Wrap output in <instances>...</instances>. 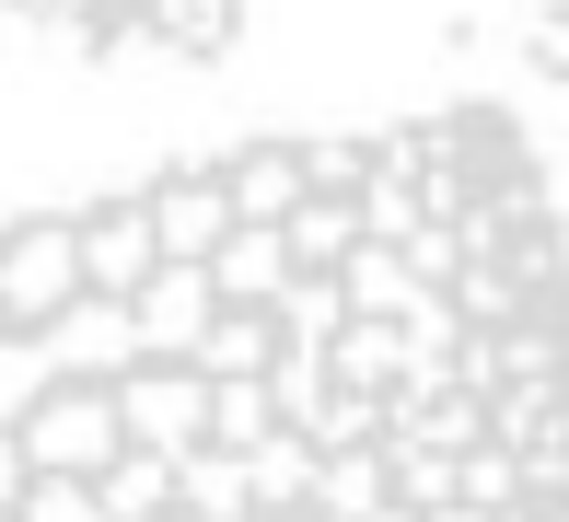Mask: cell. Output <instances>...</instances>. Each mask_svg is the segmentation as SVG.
I'll use <instances>...</instances> for the list:
<instances>
[{
  "mask_svg": "<svg viewBox=\"0 0 569 522\" xmlns=\"http://www.w3.org/2000/svg\"><path fill=\"white\" fill-rule=\"evenodd\" d=\"M12 441H23V476H93L117 453V395L106 383H47L12 418Z\"/></svg>",
  "mask_w": 569,
  "mask_h": 522,
  "instance_id": "6da1fadb",
  "label": "cell"
},
{
  "mask_svg": "<svg viewBox=\"0 0 569 522\" xmlns=\"http://www.w3.org/2000/svg\"><path fill=\"white\" fill-rule=\"evenodd\" d=\"M106 395H117V441H140V453H187L210 430V383L187 360H128Z\"/></svg>",
  "mask_w": 569,
  "mask_h": 522,
  "instance_id": "7a4b0ae2",
  "label": "cell"
},
{
  "mask_svg": "<svg viewBox=\"0 0 569 522\" xmlns=\"http://www.w3.org/2000/svg\"><path fill=\"white\" fill-rule=\"evenodd\" d=\"M70 291H82L70 221H12V232H0V325H23V337H36Z\"/></svg>",
  "mask_w": 569,
  "mask_h": 522,
  "instance_id": "3957f363",
  "label": "cell"
},
{
  "mask_svg": "<svg viewBox=\"0 0 569 522\" xmlns=\"http://www.w3.org/2000/svg\"><path fill=\"white\" fill-rule=\"evenodd\" d=\"M36 349H47V372H59V383H117L128 360H140V337H128V302L70 291V302L36 325Z\"/></svg>",
  "mask_w": 569,
  "mask_h": 522,
  "instance_id": "277c9868",
  "label": "cell"
},
{
  "mask_svg": "<svg viewBox=\"0 0 569 522\" xmlns=\"http://www.w3.org/2000/svg\"><path fill=\"white\" fill-rule=\"evenodd\" d=\"M140 221H151V255H174V268H210V244L232 232V198L210 163L163 174V187H140Z\"/></svg>",
  "mask_w": 569,
  "mask_h": 522,
  "instance_id": "5b68a950",
  "label": "cell"
},
{
  "mask_svg": "<svg viewBox=\"0 0 569 522\" xmlns=\"http://www.w3.org/2000/svg\"><path fill=\"white\" fill-rule=\"evenodd\" d=\"M70 255H82V291H106V302H128L163 255H151V221H140V198H106V209H82L70 221Z\"/></svg>",
  "mask_w": 569,
  "mask_h": 522,
  "instance_id": "8992f818",
  "label": "cell"
},
{
  "mask_svg": "<svg viewBox=\"0 0 569 522\" xmlns=\"http://www.w3.org/2000/svg\"><path fill=\"white\" fill-rule=\"evenodd\" d=\"M198 325H210V268H151L140 291H128V337H140V360H187Z\"/></svg>",
  "mask_w": 569,
  "mask_h": 522,
  "instance_id": "52a82bcc",
  "label": "cell"
},
{
  "mask_svg": "<svg viewBox=\"0 0 569 522\" xmlns=\"http://www.w3.org/2000/svg\"><path fill=\"white\" fill-rule=\"evenodd\" d=\"M279 279H291L279 221H232L221 244H210V302H279Z\"/></svg>",
  "mask_w": 569,
  "mask_h": 522,
  "instance_id": "ba28073f",
  "label": "cell"
},
{
  "mask_svg": "<svg viewBox=\"0 0 569 522\" xmlns=\"http://www.w3.org/2000/svg\"><path fill=\"white\" fill-rule=\"evenodd\" d=\"M268 349H279L268 302H210V325H198L187 372H198V383H232V372H268Z\"/></svg>",
  "mask_w": 569,
  "mask_h": 522,
  "instance_id": "9c48e42d",
  "label": "cell"
},
{
  "mask_svg": "<svg viewBox=\"0 0 569 522\" xmlns=\"http://www.w3.org/2000/svg\"><path fill=\"white\" fill-rule=\"evenodd\" d=\"M221 198H232V221H279V209L302 198V140H256V151H232V163H221Z\"/></svg>",
  "mask_w": 569,
  "mask_h": 522,
  "instance_id": "30bf717a",
  "label": "cell"
},
{
  "mask_svg": "<svg viewBox=\"0 0 569 522\" xmlns=\"http://www.w3.org/2000/svg\"><path fill=\"white\" fill-rule=\"evenodd\" d=\"M93 500H106V522H163V511H174V453L117 441V453L93 464Z\"/></svg>",
  "mask_w": 569,
  "mask_h": 522,
  "instance_id": "8fae6325",
  "label": "cell"
},
{
  "mask_svg": "<svg viewBox=\"0 0 569 522\" xmlns=\"http://www.w3.org/2000/svg\"><path fill=\"white\" fill-rule=\"evenodd\" d=\"M244 500L268 511V522H302V500H315V441H302V430H268L244 453Z\"/></svg>",
  "mask_w": 569,
  "mask_h": 522,
  "instance_id": "7c38bea8",
  "label": "cell"
},
{
  "mask_svg": "<svg viewBox=\"0 0 569 522\" xmlns=\"http://www.w3.org/2000/svg\"><path fill=\"white\" fill-rule=\"evenodd\" d=\"M315 522H372L383 511V441H349V453H315Z\"/></svg>",
  "mask_w": 569,
  "mask_h": 522,
  "instance_id": "4fadbf2b",
  "label": "cell"
},
{
  "mask_svg": "<svg viewBox=\"0 0 569 522\" xmlns=\"http://www.w3.org/2000/svg\"><path fill=\"white\" fill-rule=\"evenodd\" d=\"M174 511H187V522H244V511H256V500H244V453L187 441V453H174Z\"/></svg>",
  "mask_w": 569,
  "mask_h": 522,
  "instance_id": "5bb4252c",
  "label": "cell"
},
{
  "mask_svg": "<svg viewBox=\"0 0 569 522\" xmlns=\"http://www.w3.org/2000/svg\"><path fill=\"white\" fill-rule=\"evenodd\" d=\"M279 244H291V268H338V255L360 244V209L326 198V187H302L291 209H279Z\"/></svg>",
  "mask_w": 569,
  "mask_h": 522,
  "instance_id": "9a60e30c",
  "label": "cell"
},
{
  "mask_svg": "<svg viewBox=\"0 0 569 522\" xmlns=\"http://www.w3.org/2000/svg\"><path fill=\"white\" fill-rule=\"evenodd\" d=\"M128 23H151L174 59H221V47H232V23H244V0H140Z\"/></svg>",
  "mask_w": 569,
  "mask_h": 522,
  "instance_id": "2e32d148",
  "label": "cell"
},
{
  "mask_svg": "<svg viewBox=\"0 0 569 522\" xmlns=\"http://www.w3.org/2000/svg\"><path fill=\"white\" fill-rule=\"evenodd\" d=\"M326 383H360V395H383V383H396V325H383V313H349V325L326 337Z\"/></svg>",
  "mask_w": 569,
  "mask_h": 522,
  "instance_id": "e0dca14e",
  "label": "cell"
},
{
  "mask_svg": "<svg viewBox=\"0 0 569 522\" xmlns=\"http://www.w3.org/2000/svg\"><path fill=\"white\" fill-rule=\"evenodd\" d=\"M268 430H279V406H268V383H256V372L210 383V430H198V441H210V453H256V441H268Z\"/></svg>",
  "mask_w": 569,
  "mask_h": 522,
  "instance_id": "ac0fdd59",
  "label": "cell"
},
{
  "mask_svg": "<svg viewBox=\"0 0 569 522\" xmlns=\"http://www.w3.org/2000/svg\"><path fill=\"white\" fill-rule=\"evenodd\" d=\"M291 430L315 441V453H349V441H383V395H360V383H326V395L302 406Z\"/></svg>",
  "mask_w": 569,
  "mask_h": 522,
  "instance_id": "d6986e66",
  "label": "cell"
},
{
  "mask_svg": "<svg viewBox=\"0 0 569 522\" xmlns=\"http://www.w3.org/2000/svg\"><path fill=\"white\" fill-rule=\"evenodd\" d=\"M0 522H106V500H93V476H23Z\"/></svg>",
  "mask_w": 569,
  "mask_h": 522,
  "instance_id": "ffe728a7",
  "label": "cell"
},
{
  "mask_svg": "<svg viewBox=\"0 0 569 522\" xmlns=\"http://www.w3.org/2000/svg\"><path fill=\"white\" fill-rule=\"evenodd\" d=\"M47 383H59V372H47V349H36L23 325H0V430H12V418L47 395Z\"/></svg>",
  "mask_w": 569,
  "mask_h": 522,
  "instance_id": "44dd1931",
  "label": "cell"
},
{
  "mask_svg": "<svg viewBox=\"0 0 569 522\" xmlns=\"http://www.w3.org/2000/svg\"><path fill=\"white\" fill-rule=\"evenodd\" d=\"M12 12H23V36H59V47L106 36V0H12Z\"/></svg>",
  "mask_w": 569,
  "mask_h": 522,
  "instance_id": "7402d4cb",
  "label": "cell"
},
{
  "mask_svg": "<svg viewBox=\"0 0 569 522\" xmlns=\"http://www.w3.org/2000/svg\"><path fill=\"white\" fill-rule=\"evenodd\" d=\"M302 187L349 198V187H360V140H302Z\"/></svg>",
  "mask_w": 569,
  "mask_h": 522,
  "instance_id": "603a6c76",
  "label": "cell"
},
{
  "mask_svg": "<svg viewBox=\"0 0 569 522\" xmlns=\"http://www.w3.org/2000/svg\"><path fill=\"white\" fill-rule=\"evenodd\" d=\"M12 488H23V441L0 430V511H12Z\"/></svg>",
  "mask_w": 569,
  "mask_h": 522,
  "instance_id": "cb8c5ba5",
  "label": "cell"
},
{
  "mask_svg": "<svg viewBox=\"0 0 569 522\" xmlns=\"http://www.w3.org/2000/svg\"><path fill=\"white\" fill-rule=\"evenodd\" d=\"M128 12H140V0H106V23H128Z\"/></svg>",
  "mask_w": 569,
  "mask_h": 522,
  "instance_id": "d4e9b609",
  "label": "cell"
},
{
  "mask_svg": "<svg viewBox=\"0 0 569 522\" xmlns=\"http://www.w3.org/2000/svg\"><path fill=\"white\" fill-rule=\"evenodd\" d=\"M244 522H268V511H244Z\"/></svg>",
  "mask_w": 569,
  "mask_h": 522,
  "instance_id": "484cf974",
  "label": "cell"
},
{
  "mask_svg": "<svg viewBox=\"0 0 569 522\" xmlns=\"http://www.w3.org/2000/svg\"><path fill=\"white\" fill-rule=\"evenodd\" d=\"M163 522H187V511H163Z\"/></svg>",
  "mask_w": 569,
  "mask_h": 522,
  "instance_id": "4316f807",
  "label": "cell"
},
{
  "mask_svg": "<svg viewBox=\"0 0 569 522\" xmlns=\"http://www.w3.org/2000/svg\"><path fill=\"white\" fill-rule=\"evenodd\" d=\"M302 522H315V511H302Z\"/></svg>",
  "mask_w": 569,
  "mask_h": 522,
  "instance_id": "83f0119b",
  "label": "cell"
}]
</instances>
